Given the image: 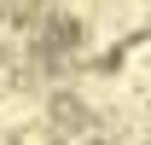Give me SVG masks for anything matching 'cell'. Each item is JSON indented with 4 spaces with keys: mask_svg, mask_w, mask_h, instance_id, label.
I'll use <instances>...</instances> for the list:
<instances>
[{
    "mask_svg": "<svg viewBox=\"0 0 151 145\" xmlns=\"http://www.w3.org/2000/svg\"><path fill=\"white\" fill-rule=\"evenodd\" d=\"M12 145H52V139H47V134H29V128H23V134H18Z\"/></svg>",
    "mask_w": 151,
    "mask_h": 145,
    "instance_id": "1",
    "label": "cell"
}]
</instances>
